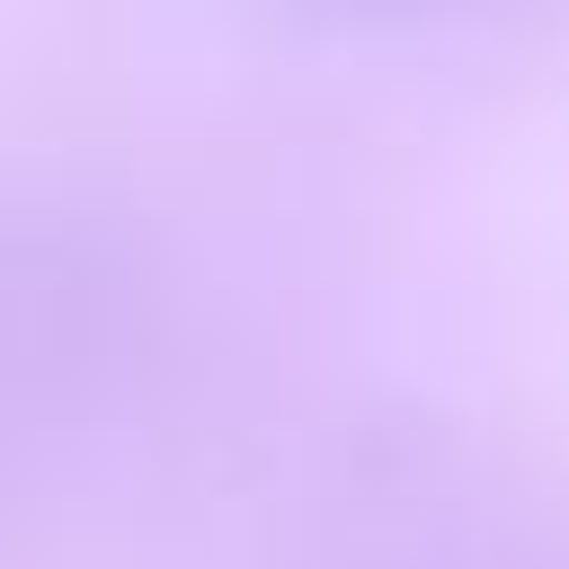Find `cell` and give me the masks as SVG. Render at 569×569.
<instances>
[]
</instances>
